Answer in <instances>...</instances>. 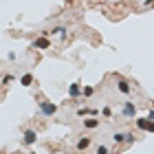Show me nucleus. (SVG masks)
<instances>
[{
    "label": "nucleus",
    "instance_id": "0eeeda50",
    "mask_svg": "<svg viewBox=\"0 0 154 154\" xmlns=\"http://www.w3.org/2000/svg\"><path fill=\"white\" fill-rule=\"evenodd\" d=\"M82 86H79V84H77V82H73L71 84V86H68V95H71V97H75V99H77V97H82Z\"/></svg>",
    "mask_w": 154,
    "mask_h": 154
},
{
    "label": "nucleus",
    "instance_id": "39448f33",
    "mask_svg": "<svg viewBox=\"0 0 154 154\" xmlns=\"http://www.w3.org/2000/svg\"><path fill=\"white\" fill-rule=\"evenodd\" d=\"M35 141H38V132H35V130H24L22 143H24V145H33Z\"/></svg>",
    "mask_w": 154,
    "mask_h": 154
},
{
    "label": "nucleus",
    "instance_id": "2eb2a0df",
    "mask_svg": "<svg viewBox=\"0 0 154 154\" xmlns=\"http://www.w3.org/2000/svg\"><path fill=\"white\" fill-rule=\"evenodd\" d=\"M97 154H108V148L106 145H99V148H97Z\"/></svg>",
    "mask_w": 154,
    "mask_h": 154
},
{
    "label": "nucleus",
    "instance_id": "f8f14e48",
    "mask_svg": "<svg viewBox=\"0 0 154 154\" xmlns=\"http://www.w3.org/2000/svg\"><path fill=\"white\" fill-rule=\"evenodd\" d=\"M82 95H84V97H93V95H95V88H93V86H86V88L82 90Z\"/></svg>",
    "mask_w": 154,
    "mask_h": 154
},
{
    "label": "nucleus",
    "instance_id": "f257e3e1",
    "mask_svg": "<svg viewBox=\"0 0 154 154\" xmlns=\"http://www.w3.org/2000/svg\"><path fill=\"white\" fill-rule=\"evenodd\" d=\"M57 112V106L53 101H40V115L42 117H53Z\"/></svg>",
    "mask_w": 154,
    "mask_h": 154
},
{
    "label": "nucleus",
    "instance_id": "6e6552de",
    "mask_svg": "<svg viewBox=\"0 0 154 154\" xmlns=\"http://www.w3.org/2000/svg\"><path fill=\"white\" fill-rule=\"evenodd\" d=\"M79 152H84V150H88L90 148V137H82L79 141H77V145H75Z\"/></svg>",
    "mask_w": 154,
    "mask_h": 154
},
{
    "label": "nucleus",
    "instance_id": "ddd939ff",
    "mask_svg": "<svg viewBox=\"0 0 154 154\" xmlns=\"http://www.w3.org/2000/svg\"><path fill=\"white\" fill-rule=\"evenodd\" d=\"M11 82H16V75H11V73L2 75V84H11Z\"/></svg>",
    "mask_w": 154,
    "mask_h": 154
},
{
    "label": "nucleus",
    "instance_id": "1a4fd4ad",
    "mask_svg": "<svg viewBox=\"0 0 154 154\" xmlns=\"http://www.w3.org/2000/svg\"><path fill=\"white\" fill-rule=\"evenodd\" d=\"M20 84H22L24 88H29L31 84H33V75H31V73H26V75H22V77H20Z\"/></svg>",
    "mask_w": 154,
    "mask_h": 154
},
{
    "label": "nucleus",
    "instance_id": "dca6fc26",
    "mask_svg": "<svg viewBox=\"0 0 154 154\" xmlns=\"http://www.w3.org/2000/svg\"><path fill=\"white\" fill-rule=\"evenodd\" d=\"M143 7H145V9H152V7H154V0H145Z\"/></svg>",
    "mask_w": 154,
    "mask_h": 154
},
{
    "label": "nucleus",
    "instance_id": "423d86ee",
    "mask_svg": "<svg viewBox=\"0 0 154 154\" xmlns=\"http://www.w3.org/2000/svg\"><path fill=\"white\" fill-rule=\"evenodd\" d=\"M117 90H119L121 95H130V82H125L123 77H121V79L117 82Z\"/></svg>",
    "mask_w": 154,
    "mask_h": 154
},
{
    "label": "nucleus",
    "instance_id": "f03ea898",
    "mask_svg": "<svg viewBox=\"0 0 154 154\" xmlns=\"http://www.w3.org/2000/svg\"><path fill=\"white\" fill-rule=\"evenodd\" d=\"M137 128L150 132V134H154V121H150L148 117H139V119H137Z\"/></svg>",
    "mask_w": 154,
    "mask_h": 154
},
{
    "label": "nucleus",
    "instance_id": "9b49d317",
    "mask_svg": "<svg viewBox=\"0 0 154 154\" xmlns=\"http://www.w3.org/2000/svg\"><path fill=\"white\" fill-rule=\"evenodd\" d=\"M97 125H99L97 119H84V128L86 130H93V128H97Z\"/></svg>",
    "mask_w": 154,
    "mask_h": 154
},
{
    "label": "nucleus",
    "instance_id": "7ed1b4c3",
    "mask_svg": "<svg viewBox=\"0 0 154 154\" xmlns=\"http://www.w3.org/2000/svg\"><path fill=\"white\" fill-rule=\"evenodd\" d=\"M33 48H38V51H46L48 46H51V40H48L46 35H42V38H38V40H33V44H31Z\"/></svg>",
    "mask_w": 154,
    "mask_h": 154
},
{
    "label": "nucleus",
    "instance_id": "20e7f679",
    "mask_svg": "<svg viewBox=\"0 0 154 154\" xmlns=\"http://www.w3.org/2000/svg\"><path fill=\"white\" fill-rule=\"evenodd\" d=\"M121 115H123L125 119L134 117V115H137V108H134V103H132V101H125V103H123V108H121Z\"/></svg>",
    "mask_w": 154,
    "mask_h": 154
},
{
    "label": "nucleus",
    "instance_id": "a211bd4d",
    "mask_svg": "<svg viewBox=\"0 0 154 154\" xmlns=\"http://www.w3.org/2000/svg\"><path fill=\"white\" fill-rule=\"evenodd\" d=\"M26 154H35V152H26Z\"/></svg>",
    "mask_w": 154,
    "mask_h": 154
},
{
    "label": "nucleus",
    "instance_id": "4468645a",
    "mask_svg": "<svg viewBox=\"0 0 154 154\" xmlns=\"http://www.w3.org/2000/svg\"><path fill=\"white\" fill-rule=\"evenodd\" d=\"M101 115H103V117H112V110H110V108L106 106V108H103V110H101Z\"/></svg>",
    "mask_w": 154,
    "mask_h": 154
},
{
    "label": "nucleus",
    "instance_id": "f3484780",
    "mask_svg": "<svg viewBox=\"0 0 154 154\" xmlns=\"http://www.w3.org/2000/svg\"><path fill=\"white\" fill-rule=\"evenodd\" d=\"M148 119H150V121H154V108L150 110V115H148Z\"/></svg>",
    "mask_w": 154,
    "mask_h": 154
},
{
    "label": "nucleus",
    "instance_id": "9d476101",
    "mask_svg": "<svg viewBox=\"0 0 154 154\" xmlns=\"http://www.w3.org/2000/svg\"><path fill=\"white\" fill-rule=\"evenodd\" d=\"M128 134L130 132H115V143H123V141H128Z\"/></svg>",
    "mask_w": 154,
    "mask_h": 154
}]
</instances>
